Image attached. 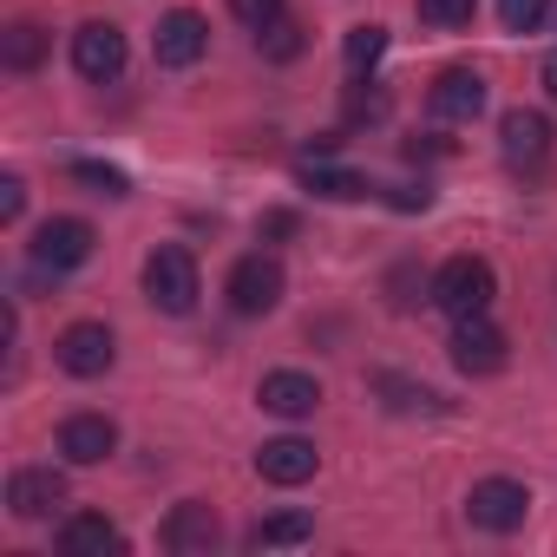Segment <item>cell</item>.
Here are the masks:
<instances>
[{
  "label": "cell",
  "mask_w": 557,
  "mask_h": 557,
  "mask_svg": "<svg viewBox=\"0 0 557 557\" xmlns=\"http://www.w3.org/2000/svg\"><path fill=\"white\" fill-rule=\"evenodd\" d=\"M197 296H203L197 256H190L184 243H158V249L145 256V302H151L158 315H190Z\"/></svg>",
  "instance_id": "1"
},
{
  "label": "cell",
  "mask_w": 557,
  "mask_h": 557,
  "mask_svg": "<svg viewBox=\"0 0 557 557\" xmlns=\"http://www.w3.org/2000/svg\"><path fill=\"white\" fill-rule=\"evenodd\" d=\"M492 296H498V275H492V262H485V256H446V262H440V275H433V302H440L453 322L485 315V309H492Z\"/></svg>",
  "instance_id": "2"
},
{
  "label": "cell",
  "mask_w": 557,
  "mask_h": 557,
  "mask_svg": "<svg viewBox=\"0 0 557 557\" xmlns=\"http://www.w3.org/2000/svg\"><path fill=\"white\" fill-rule=\"evenodd\" d=\"M283 289H289V275H283V262H275L269 249L236 256L230 283H223V296H230V309H236V315H269L275 302H283Z\"/></svg>",
  "instance_id": "3"
},
{
  "label": "cell",
  "mask_w": 557,
  "mask_h": 557,
  "mask_svg": "<svg viewBox=\"0 0 557 557\" xmlns=\"http://www.w3.org/2000/svg\"><path fill=\"white\" fill-rule=\"evenodd\" d=\"M92 223L86 216H47L40 230H34V262L40 269H53V275H66V269H79V262H92Z\"/></svg>",
  "instance_id": "4"
},
{
  "label": "cell",
  "mask_w": 557,
  "mask_h": 557,
  "mask_svg": "<svg viewBox=\"0 0 557 557\" xmlns=\"http://www.w3.org/2000/svg\"><path fill=\"white\" fill-rule=\"evenodd\" d=\"M453 368L459 374H472V381H485V374H505V361H511V348H505V335L485 322V315H466V322H453Z\"/></svg>",
  "instance_id": "5"
},
{
  "label": "cell",
  "mask_w": 557,
  "mask_h": 557,
  "mask_svg": "<svg viewBox=\"0 0 557 557\" xmlns=\"http://www.w3.org/2000/svg\"><path fill=\"white\" fill-rule=\"evenodd\" d=\"M524 511H531V492L518 485V479H479L472 492H466V518L479 524V531H518L524 524Z\"/></svg>",
  "instance_id": "6"
},
{
  "label": "cell",
  "mask_w": 557,
  "mask_h": 557,
  "mask_svg": "<svg viewBox=\"0 0 557 557\" xmlns=\"http://www.w3.org/2000/svg\"><path fill=\"white\" fill-rule=\"evenodd\" d=\"M158 544H164L171 557H210V550L223 544V524H216V511H210L203 498H184V505H171V518L158 524Z\"/></svg>",
  "instance_id": "7"
},
{
  "label": "cell",
  "mask_w": 557,
  "mask_h": 557,
  "mask_svg": "<svg viewBox=\"0 0 557 557\" xmlns=\"http://www.w3.org/2000/svg\"><path fill=\"white\" fill-rule=\"evenodd\" d=\"M203 47H210V21H203V14H190V8H171V14L158 21V34H151V53H158V66H164V73L197 66V60H203Z\"/></svg>",
  "instance_id": "8"
},
{
  "label": "cell",
  "mask_w": 557,
  "mask_h": 557,
  "mask_svg": "<svg viewBox=\"0 0 557 557\" xmlns=\"http://www.w3.org/2000/svg\"><path fill=\"white\" fill-rule=\"evenodd\" d=\"M73 73L92 79V86H112V79L125 73V34H119L112 21H86V27L73 34Z\"/></svg>",
  "instance_id": "9"
},
{
  "label": "cell",
  "mask_w": 557,
  "mask_h": 557,
  "mask_svg": "<svg viewBox=\"0 0 557 557\" xmlns=\"http://www.w3.org/2000/svg\"><path fill=\"white\" fill-rule=\"evenodd\" d=\"M112 355H119V342H112L106 322H73V329L53 342V361H60L73 381H99V374L112 368Z\"/></svg>",
  "instance_id": "10"
},
{
  "label": "cell",
  "mask_w": 557,
  "mask_h": 557,
  "mask_svg": "<svg viewBox=\"0 0 557 557\" xmlns=\"http://www.w3.org/2000/svg\"><path fill=\"white\" fill-rule=\"evenodd\" d=\"M498 145H505L511 171H544V158H550V119L531 112V106H511L498 119Z\"/></svg>",
  "instance_id": "11"
},
{
  "label": "cell",
  "mask_w": 557,
  "mask_h": 557,
  "mask_svg": "<svg viewBox=\"0 0 557 557\" xmlns=\"http://www.w3.org/2000/svg\"><path fill=\"white\" fill-rule=\"evenodd\" d=\"M256 400H262V413H275V420H309V413L322 407V381L302 374V368H275V374H262Z\"/></svg>",
  "instance_id": "12"
},
{
  "label": "cell",
  "mask_w": 557,
  "mask_h": 557,
  "mask_svg": "<svg viewBox=\"0 0 557 557\" xmlns=\"http://www.w3.org/2000/svg\"><path fill=\"white\" fill-rule=\"evenodd\" d=\"M426 106H433V119H446V125H472V119L485 112V79H479L472 66H446V73L433 79Z\"/></svg>",
  "instance_id": "13"
},
{
  "label": "cell",
  "mask_w": 557,
  "mask_h": 557,
  "mask_svg": "<svg viewBox=\"0 0 557 557\" xmlns=\"http://www.w3.org/2000/svg\"><path fill=\"white\" fill-rule=\"evenodd\" d=\"M53 505H66V472H53V466H21L14 479H8V511L14 518H47Z\"/></svg>",
  "instance_id": "14"
},
{
  "label": "cell",
  "mask_w": 557,
  "mask_h": 557,
  "mask_svg": "<svg viewBox=\"0 0 557 557\" xmlns=\"http://www.w3.org/2000/svg\"><path fill=\"white\" fill-rule=\"evenodd\" d=\"M315 466H322V453H315L309 440H296V433L262 440V453H256V472H262L269 485H309V479H315Z\"/></svg>",
  "instance_id": "15"
},
{
  "label": "cell",
  "mask_w": 557,
  "mask_h": 557,
  "mask_svg": "<svg viewBox=\"0 0 557 557\" xmlns=\"http://www.w3.org/2000/svg\"><path fill=\"white\" fill-rule=\"evenodd\" d=\"M60 453H66V466H106L119 453V426L106 413H73L60 426Z\"/></svg>",
  "instance_id": "16"
},
{
  "label": "cell",
  "mask_w": 557,
  "mask_h": 557,
  "mask_svg": "<svg viewBox=\"0 0 557 557\" xmlns=\"http://www.w3.org/2000/svg\"><path fill=\"white\" fill-rule=\"evenodd\" d=\"M119 550H125V531L106 511H73L60 524V557H119Z\"/></svg>",
  "instance_id": "17"
},
{
  "label": "cell",
  "mask_w": 557,
  "mask_h": 557,
  "mask_svg": "<svg viewBox=\"0 0 557 557\" xmlns=\"http://www.w3.org/2000/svg\"><path fill=\"white\" fill-rule=\"evenodd\" d=\"M302 190H315V197H329V203H355V197H368L374 184H368L361 171L329 164V158H302Z\"/></svg>",
  "instance_id": "18"
},
{
  "label": "cell",
  "mask_w": 557,
  "mask_h": 557,
  "mask_svg": "<svg viewBox=\"0 0 557 557\" xmlns=\"http://www.w3.org/2000/svg\"><path fill=\"white\" fill-rule=\"evenodd\" d=\"M47 47H53V34L40 21H14L8 34H0V60H8V73H34L47 60Z\"/></svg>",
  "instance_id": "19"
},
{
  "label": "cell",
  "mask_w": 557,
  "mask_h": 557,
  "mask_svg": "<svg viewBox=\"0 0 557 557\" xmlns=\"http://www.w3.org/2000/svg\"><path fill=\"white\" fill-rule=\"evenodd\" d=\"M309 537H315V518H309V511H269V518H256V531H249L256 550H289V544H309Z\"/></svg>",
  "instance_id": "20"
},
{
  "label": "cell",
  "mask_w": 557,
  "mask_h": 557,
  "mask_svg": "<svg viewBox=\"0 0 557 557\" xmlns=\"http://www.w3.org/2000/svg\"><path fill=\"white\" fill-rule=\"evenodd\" d=\"M381 53H387V27H348V40H342V60H348V73L361 79V73H374L381 66Z\"/></svg>",
  "instance_id": "21"
},
{
  "label": "cell",
  "mask_w": 557,
  "mask_h": 557,
  "mask_svg": "<svg viewBox=\"0 0 557 557\" xmlns=\"http://www.w3.org/2000/svg\"><path fill=\"white\" fill-rule=\"evenodd\" d=\"M256 47H262V60H296V53H302L309 40H302V27H296V21L283 14V21H269V27L256 34Z\"/></svg>",
  "instance_id": "22"
},
{
  "label": "cell",
  "mask_w": 557,
  "mask_h": 557,
  "mask_svg": "<svg viewBox=\"0 0 557 557\" xmlns=\"http://www.w3.org/2000/svg\"><path fill=\"white\" fill-rule=\"evenodd\" d=\"M73 177H79V184H92L99 197H132V177H125L119 164H99V158H73Z\"/></svg>",
  "instance_id": "23"
},
{
  "label": "cell",
  "mask_w": 557,
  "mask_h": 557,
  "mask_svg": "<svg viewBox=\"0 0 557 557\" xmlns=\"http://www.w3.org/2000/svg\"><path fill=\"white\" fill-rule=\"evenodd\" d=\"M472 14H479V0H420V27H440V34L472 27Z\"/></svg>",
  "instance_id": "24"
},
{
  "label": "cell",
  "mask_w": 557,
  "mask_h": 557,
  "mask_svg": "<svg viewBox=\"0 0 557 557\" xmlns=\"http://www.w3.org/2000/svg\"><path fill=\"white\" fill-rule=\"evenodd\" d=\"M544 14H550V0H498V21H505V34H531Z\"/></svg>",
  "instance_id": "25"
},
{
  "label": "cell",
  "mask_w": 557,
  "mask_h": 557,
  "mask_svg": "<svg viewBox=\"0 0 557 557\" xmlns=\"http://www.w3.org/2000/svg\"><path fill=\"white\" fill-rule=\"evenodd\" d=\"M381 119H387V92H381L374 79H368V92L355 86V92H348V125H381Z\"/></svg>",
  "instance_id": "26"
},
{
  "label": "cell",
  "mask_w": 557,
  "mask_h": 557,
  "mask_svg": "<svg viewBox=\"0 0 557 557\" xmlns=\"http://www.w3.org/2000/svg\"><path fill=\"white\" fill-rule=\"evenodd\" d=\"M230 14L243 21V27H269V21H283V0H230Z\"/></svg>",
  "instance_id": "27"
},
{
  "label": "cell",
  "mask_w": 557,
  "mask_h": 557,
  "mask_svg": "<svg viewBox=\"0 0 557 557\" xmlns=\"http://www.w3.org/2000/svg\"><path fill=\"white\" fill-rule=\"evenodd\" d=\"M21 210H27V184L0 177V223H21Z\"/></svg>",
  "instance_id": "28"
},
{
  "label": "cell",
  "mask_w": 557,
  "mask_h": 557,
  "mask_svg": "<svg viewBox=\"0 0 557 557\" xmlns=\"http://www.w3.org/2000/svg\"><path fill=\"white\" fill-rule=\"evenodd\" d=\"M387 203H394V210H426V203H433V190H426V184H394V190H387Z\"/></svg>",
  "instance_id": "29"
},
{
  "label": "cell",
  "mask_w": 557,
  "mask_h": 557,
  "mask_svg": "<svg viewBox=\"0 0 557 557\" xmlns=\"http://www.w3.org/2000/svg\"><path fill=\"white\" fill-rule=\"evenodd\" d=\"M446 151H453L446 138H407V158H413V164H420V158H446Z\"/></svg>",
  "instance_id": "30"
},
{
  "label": "cell",
  "mask_w": 557,
  "mask_h": 557,
  "mask_svg": "<svg viewBox=\"0 0 557 557\" xmlns=\"http://www.w3.org/2000/svg\"><path fill=\"white\" fill-rule=\"evenodd\" d=\"M262 236H296V210H269L262 216Z\"/></svg>",
  "instance_id": "31"
},
{
  "label": "cell",
  "mask_w": 557,
  "mask_h": 557,
  "mask_svg": "<svg viewBox=\"0 0 557 557\" xmlns=\"http://www.w3.org/2000/svg\"><path fill=\"white\" fill-rule=\"evenodd\" d=\"M544 92H550V99H557V53H550V60H544Z\"/></svg>",
  "instance_id": "32"
}]
</instances>
